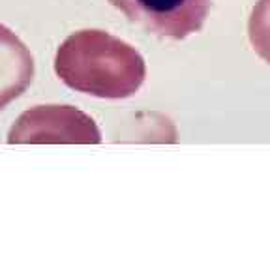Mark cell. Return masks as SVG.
<instances>
[{"label":"cell","instance_id":"obj_1","mask_svg":"<svg viewBox=\"0 0 270 253\" xmlns=\"http://www.w3.org/2000/svg\"><path fill=\"white\" fill-rule=\"evenodd\" d=\"M55 71L75 92L122 100L141 89L146 64L137 49L117 36L104 30H79L58 47Z\"/></svg>","mask_w":270,"mask_h":253},{"label":"cell","instance_id":"obj_2","mask_svg":"<svg viewBox=\"0 0 270 253\" xmlns=\"http://www.w3.org/2000/svg\"><path fill=\"white\" fill-rule=\"evenodd\" d=\"M10 144H98L96 122L71 105H36L15 120Z\"/></svg>","mask_w":270,"mask_h":253},{"label":"cell","instance_id":"obj_3","mask_svg":"<svg viewBox=\"0 0 270 253\" xmlns=\"http://www.w3.org/2000/svg\"><path fill=\"white\" fill-rule=\"evenodd\" d=\"M111 6L158 38L184 40L199 32L212 0H109Z\"/></svg>","mask_w":270,"mask_h":253},{"label":"cell","instance_id":"obj_4","mask_svg":"<svg viewBox=\"0 0 270 253\" xmlns=\"http://www.w3.org/2000/svg\"><path fill=\"white\" fill-rule=\"evenodd\" d=\"M34 79V58L15 32L0 25V111L17 100Z\"/></svg>","mask_w":270,"mask_h":253},{"label":"cell","instance_id":"obj_5","mask_svg":"<svg viewBox=\"0 0 270 253\" xmlns=\"http://www.w3.org/2000/svg\"><path fill=\"white\" fill-rule=\"evenodd\" d=\"M249 43L270 66V0H257L248 21Z\"/></svg>","mask_w":270,"mask_h":253}]
</instances>
